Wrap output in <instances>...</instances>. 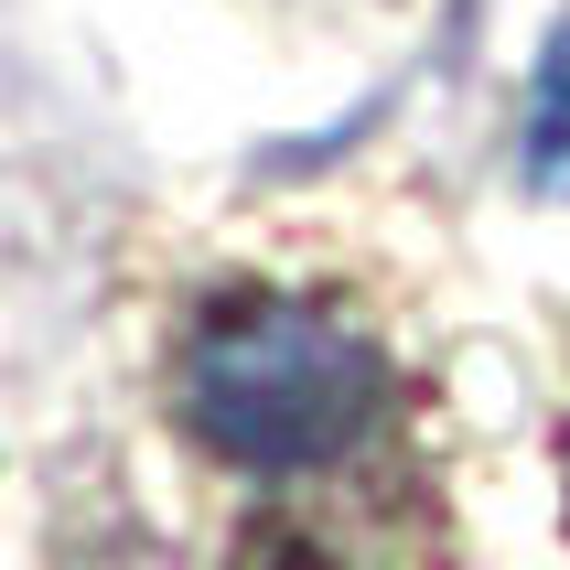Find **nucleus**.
I'll use <instances>...</instances> for the list:
<instances>
[{
	"instance_id": "obj_1",
	"label": "nucleus",
	"mask_w": 570,
	"mask_h": 570,
	"mask_svg": "<svg viewBox=\"0 0 570 570\" xmlns=\"http://www.w3.org/2000/svg\"><path fill=\"white\" fill-rule=\"evenodd\" d=\"M173 410L216 463H237L258 484H302V474H334L387 420V355L334 302L226 291L184 323Z\"/></svg>"
},
{
	"instance_id": "obj_2",
	"label": "nucleus",
	"mask_w": 570,
	"mask_h": 570,
	"mask_svg": "<svg viewBox=\"0 0 570 570\" xmlns=\"http://www.w3.org/2000/svg\"><path fill=\"white\" fill-rule=\"evenodd\" d=\"M517 173H528V194L570 205V11L539 32V65H528V108H517Z\"/></svg>"
}]
</instances>
